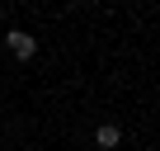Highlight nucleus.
I'll use <instances>...</instances> for the list:
<instances>
[{"mask_svg": "<svg viewBox=\"0 0 160 151\" xmlns=\"http://www.w3.org/2000/svg\"><path fill=\"white\" fill-rule=\"evenodd\" d=\"M5 43H10V52H14L19 61H28V57L38 52V38H33V33H24V29H10V33H5Z\"/></svg>", "mask_w": 160, "mask_h": 151, "instance_id": "1", "label": "nucleus"}, {"mask_svg": "<svg viewBox=\"0 0 160 151\" xmlns=\"http://www.w3.org/2000/svg\"><path fill=\"white\" fill-rule=\"evenodd\" d=\"M94 142H99V146H118V142H122V132H118L113 123H104V128L94 132Z\"/></svg>", "mask_w": 160, "mask_h": 151, "instance_id": "2", "label": "nucleus"}]
</instances>
